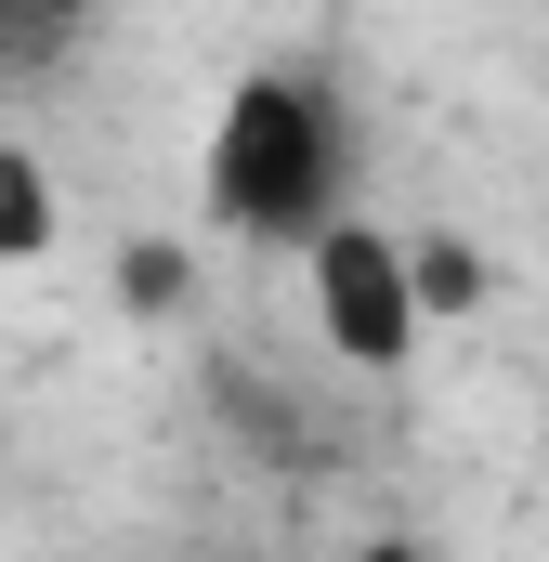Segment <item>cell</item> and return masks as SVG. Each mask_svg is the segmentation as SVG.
Wrapping results in <instances>:
<instances>
[{
	"label": "cell",
	"instance_id": "1",
	"mask_svg": "<svg viewBox=\"0 0 549 562\" xmlns=\"http://www.w3.org/2000/svg\"><path fill=\"white\" fill-rule=\"evenodd\" d=\"M327 196H340V119L314 79H249L223 105L210 144V210L236 236H327Z\"/></svg>",
	"mask_w": 549,
	"mask_h": 562
},
{
	"label": "cell",
	"instance_id": "2",
	"mask_svg": "<svg viewBox=\"0 0 549 562\" xmlns=\"http://www.w3.org/2000/svg\"><path fill=\"white\" fill-rule=\"evenodd\" d=\"M418 262L380 236V223H327L314 236V327H327V353H354V367H406L418 353Z\"/></svg>",
	"mask_w": 549,
	"mask_h": 562
},
{
	"label": "cell",
	"instance_id": "3",
	"mask_svg": "<svg viewBox=\"0 0 549 562\" xmlns=\"http://www.w3.org/2000/svg\"><path fill=\"white\" fill-rule=\"evenodd\" d=\"M40 249H53V170L0 144V262H40Z\"/></svg>",
	"mask_w": 549,
	"mask_h": 562
},
{
	"label": "cell",
	"instance_id": "4",
	"mask_svg": "<svg viewBox=\"0 0 549 562\" xmlns=\"http://www.w3.org/2000/svg\"><path fill=\"white\" fill-rule=\"evenodd\" d=\"M183 288H197V262H183V249H157V236H144V249H119V301H132V314H170Z\"/></svg>",
	"mask_w": 549,
	"mask_h": 562
},
{
	"label": "cell",
	"instance_id": "5",
	"mask_svg": "<svg viewBox=\"0 0 549 562\" xmlns=\"http://www.w3.org/2000/svg\"><path fill=\"white\" fill-rule=\"evenodd\" d=\"M79 40V0H0V53L13 66H40V53H66Z\"/></svg>",
	"mask_w": 549,
	"mask_h": 562
},
{
	"label": "cell",
	"instance_id": "6",
	"mask_svg": "<svg viewBox=\"0 0 549 562\" xmlns=\"http://www.w3.org/2000/svg\"><path fill=\"white\" fill-rule=\"evenodd\" d=\"M418 301H432V314H445V301H471V249H432V262H418Z\"/></svg>",
	"mask_w": 549,
	"mask_h": 562
},
{
	"label": "cell",
	"instance_id": "7",
	"mask_svg": "<svg viewBox=\"0 0 549 562\" xmlns=\"http://www.w3.org/2000/svg\"><path fill=\"white\" fill-rule=\"evenodd\" d=\"M367 562H406V550H367Z\"/></svg>",
	"mask_w": 549,
	"mask_h": 562
}]
</instances>
